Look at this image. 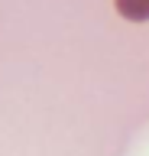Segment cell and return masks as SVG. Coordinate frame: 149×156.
<instances>
[{"instance_id":"cell-1","label":"cell","mask_w":149,"mask_h":156,"mask_svg":"<svg viewBox=\"0 0 149 156\" xmlns=\"http://www.w3.org/2000/svg\"><path fill=\"white\" fill-rule=\"evenodd\" d=\"M113 7L127 20H136V23L149 20V0H113Z\"/></svg>"}]
</instances>
